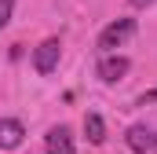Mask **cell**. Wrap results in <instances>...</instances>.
I'll use <instances>...</instances> for the list:
<instances>
[{"instance_id": "6da1fadb", "label": "cell", "mask_w": 157, "mask_h": 154, "mask_svg": "<svg viewBox=\"0 0 157 154\" xmlns=\"http://www.w3.org/2000/svg\"><path fill=\"white\" fill-rule=\"evenodd\" d=\"M132 33H135V18H117V22H110V26L99 33V48H102V51H117Z\"/></svg>"}, {"instance_id": "7a4b0ae2", "label": "cell", "mask_w": 157, "mask_h": 154, "mask_svg": "<svg viewBox=\"0 0 157 154\" xmlns=\"http://www.w3.org/2000/svg\"><path fill=\"white\" fill-rule=\"evenodd\" d=\"M59 55H62V44H59V37H48V40L37 48V51H33V66H37V74H51V70L59 66Z\"/></svg>"}, {"instance_id": "3957f363", "label": "cell", "mask_w": 157, "mask_h": 154, "mask_svg": "<svg viewBox=\"0 0 157 154\" xmlns=\"http://www.w3.org/2000/svg\"><path fill=\"white\" fill-rule=\"evenodd\" d=\"M124 74H128V59H124V55H113V51H106V59L99 63V77H102L106 84H117Z\"/></svg>"}, {"instance_id": "277c9868", "label": "cell", "mask_w": 157, "mask_h": 154, "mask_svg": "<svg viewBox=\"0 0 157 154\" xmlns=\"http://www.w3.org/2000/svg\"><path fill=\"white\" fill-rule=\"evenodd\" d=\"M44 151H48V154H73V136H70V128H66V125L51 128V132H48Z\"/></svg>"}, {"instance_id": "5b68a950", "label": "cell", "mask_w": 157, "mask_h": 154, "mask_svg": "<svg viewBox=\"0 0 157 154\" xmlns=\"http://www.w3.org/2000/svg\"><path fill=\"white\" fill-rule=\"evenodd\" d=\"M26 140V128H22V121H15V117H4L0 121V147L4 151H11V147H18Z\"/></svg>"}, {"instance_id": "8992f818", "label": "cell", "mask_w": 157, "mask_h": 154, "mask_svg": "<svg viewBox=\"0 0 157 154\" xmlns=\"http://www.w3.org/2000/svg\"><path fill=\"white\" fill-rule=\"evenodd\" d=\"M128 147H132L135 154H146V151L157 147V136L150 132V128H143V125H132V128H128Z\"/></svg>"}, {"instance_id": "52a82bcc", "label": "cell", "mask_w": 157, "mask_h": 154, "mask_svg": "<svg viewBox=\"0 0 157 154\" xmlns=\"http://www.w3.org/2000/svg\"><path fill=\"white\" fill-rule=\"evenodd\" d=\"M84 132H88L91 143H102V140H106V125H102V117H99V114H84Z\"/></svg>"}, {"instance_id": "ba28073f", "label": "cell", "mask_w": 157, "mask_h": 154, "mask_svg": "<svg viewBox=\"0 0 157 154\" xmlns=\"http://www.w3.org/2000/svg\"><path fill=\"white\" fill-rule=\"evenodd\" d=\"M11 11H15V0H0V26L11 22Z\"/></svg>"}, {"instance_id": "9c48e42d", "label": "cell", "mask_w": 157, "mask_h": 154, "mask_svg": "<svg viewBox=\"0 0 157 154\" xmlns=\"http://www.w3.org/2000/svg\"><path fill=\"white\" fill-rule=\"evenodd\" d=\"M132 7H146V4H154V0H128Z\"/></svg>"}]
</instances>
